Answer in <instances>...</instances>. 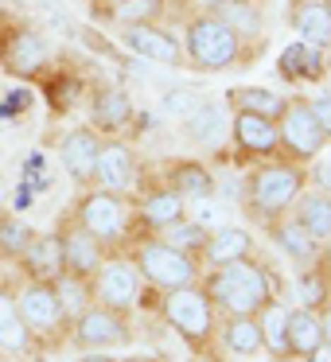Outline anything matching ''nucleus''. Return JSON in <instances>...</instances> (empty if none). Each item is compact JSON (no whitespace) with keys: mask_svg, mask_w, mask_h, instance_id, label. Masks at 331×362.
Masks as SVG:
<instances>
[{"mask_svg":"<svg viewBox=\"0 0 331 362\" xmlns=\"http://www.w3.org/2000/svg\"><path fill=\"white\" fill-rule=\"evenodd\" d=\"M164 320L195 351H203L214 339V304L203 292V284H187V288L164 292Z\"/></svg>","mask_w":331,"mask_h":362,"instance_id":"39448f33","label":"nucleus"},{"mask_svg":"<svg viewBox=\"0 0 331 362\" xmlns=\"http://www.w3.org/2000/svg\"><path fill=\"white\" fill-rule=\"evenodd\" d=\"M277 71H281L289 82H320L327 66H323V51L320 47L296 40L277 55Z\"/></svg>","mask_w":331,"mask_h":362,"instance_id":"393cba45","label":"nucleus"},{"mask_svg":"<svg viewBox=\"0 0 331 362\" xmlns=\"http://www.w3.org/2000/svg\"><path fill=\"white\" fill-rule=\"evenodd\" d=\"M230 105L234 110H245V113H261V117H281L284 110V98L273 94L269 86H238L230 90Z\"/></svg>","mask_w":331,"mask_h":362,"instance_id":"7c9ffc66","label":"nucleus"},{"mask_svg":"<svg viewBox=\"0 0 331 362\" xmlns=\"http://www.w3.org/2000/svg\"><path fill=\"white\" fill-rule=\"evenodd\" d=\"M121 47L133 51V55L144 59V63H164V66H180L183 63V43L160 24H129V28H121Z\"/></svg>","mask_w":331,"mask_h":362,"instance_id":"1a4fd4ad","label":"nucleus"},{"mask_svg":"<svg viewBox=\"0 0 331 362\" xmlns=\"http://www.w3.org/2000/svg\"><path fill=\"white\" fill-rule=\"evenodd\" d=\"M183 133H187L195 144H203V148L222 144V136L230 133L226 105H222V102H199L195 110L187 113V121H183Z\"/></svg>","mask_w":331,"mask_h":362,"instance_id":"4be33fe9","label":"nucleus"},{"mask_svg":"<svg viewBox=\"0 0 331 362\" xmlns=\"http://www.w3.org/2000/svg\"><path fill=\"white\" fill-rule=\"evenodd\" d=\"M133 121V98L117 86H102L90 98V129L94 133H121Z\"/></svg>","mask_w":331,"mask_h":362,"instance_id":"a211bd4d","label":"nucleus"},{"mask_svg":"<svg viewBox=\"0 0 331 362\" xmlns=\"http://www.w3.org/2000/svg\"><path fill=\"white\" fill-rule=\"evenodd\" d=\"M195 362H226V358H219V354H199Z\"/></svg>","mask_w":331,"mask_h":362,"instance_id":"49530a36","label":"nucleus"},{"mask_svg":"<svg viewBox=\"0 0 331 362\" xmlns=\"http://www.w3.org/2000/svg\"><path fill=\"white\" fill-rule=\"evenodd\" d=\"M71 335L79 346H86V351H105V346H121L129 343V327L125 320H121L117 312H110V308L102 304H90L86 312L79 315V320L71 323Z\"/></svg>","mask_w":331,"mask_h":362,"instance_id":"f8f14e48","label":"nucleus"},{"mask_svg":"<svg viewBox=\"0 0 331 362\" xmlns=\"http://www.w3.org/2000/svg\"><path fill=\"white\" fill-rule=\"evenodd\" d=\"M265 226H269L273 245L289 261H296V265H315V261H320V242H315V238H308V230L300 226L292 214H277V218L265 222Z\"/></svg>","mask_w":331,"mask_h":362,"instance_id":"f3484780","label":"nucleus"},{"mask_svg":"<svg viewBox=\"0 0 331 362\" xmlns=\"http://www.w3.org/2000/svg\"><path fill=\"white\" fill-rule=\"evenodd\" d=\"M164 8H168V0H113L110 16L117 20L121 28H129V24H160Z\"/></svg>","mask_w":331,"mask_h":362,"instance_id":"f704fd0d","label":"nucleus"},{"mask_svg":"<svg viewBox=\"0 0 331 362\" xmlns=\"http://www.w3.org/2000/svg\"><path fill=\"white\" fill-rule=\"evenodd\" d=\"M219 335H222V346H226L230 354H238V358H257V354L265 351L257 315H226Z\"/></svg>","mask_w":331,"mask_h":362,"instance_id":"cd10ccee","label":"nucleus"},{"mask_svg":"<svg viewBox=\"0 0 331 362\" xmlns=\"http://www.w3.org/2000/svg\"><path fill=\"white\" fill-rule=\"evenodd\" d=\"M292 218L308 230V238L315 242H327L331 238V195L327 191H300V199L292 203Z\"/></svg>","mask_w":331,"mask_h":362,"instance_id":"a878e982","label":"nucleus"},{"mask_svg":"<svg viewBox=\"0 0 331 362\" xmlns=\"http://www.w3.org/2000/svg\"><path fill=\"white\" fill-rule=\"evenodd\" d=\"M28 323L24 315H20V304H16V292L8 288V284H0V351H28Z\"/></svg>","mask_w":331,"mask_h":362,"instance_id":"c85d7f7f","label":"nucleus"},{"mask_svg":"<svg viewBox=\"0 0 331 362\" xmlns=\"http://www.w3.org/2000/svg\"><path fill=\"white\" fill-rule=\"evenodd\" d=\"M211 16L222 20L238 40H257L265 32V12H261L257 0H219L211 8Z\"/></svg>","mask_w":331,"mask_h":362,"instance_id":"b1692460","label":"nucleus"},{"mask_svg":"<svg viewBox=\"0 0 331 362\" xmlns=\"http://www.w3.org/2000/svg\"><path fill=\"white\" fill-rule=\"evenodd\" d=\"M47 59H51L47 40H43L40 32H28V28L12 32L8 40H4V47H0V66L8 74H20V78L40 74L43 66H47Z\"/></svg>","mask_w":331,"mask_h":362,"instance_id":"4468645a","label":"nucleus"},{"mask_svg":"<svg viewBox=\"0 0 331 362\" xmlns=\"http://www.w3.org/2000/svg\"><path fill=\"white\" fill-rule=\"evenodd\" d=\"M296 300L308 312H320V308L331 304V276L323 273V265H308L296 276Z\"/></svg>","mask_w":331,"mask_h":362,"instance_id":"2f4dec72","label":"nucleus"},{"mask_svg":"<svg viewBox=\"0 0 331 362\" xmlns=\"http://www.w3.org/2000/svg\"><path fill=\"white\" fill-rule=\"evenodd\" d=\"M284 339H289V358H308L323 343L320 312H308L300 304L289 308V315H284Z\"/></svg>","mask_w":331,"mask_h":362,"instance_id":"5701e85b","label":"nucleus"},{"mask_svg":"<svg viewBox=\"0 0 331 362\" xmlns=\"http://www.w3.org/2000/svg\"><path fill=\"white\" fill-rule=\"evenodd\" d=\"M82 362H117V358H110V354H102V351H90Z\"/></svg>","mask_w":331,"mask_h":362,"instance_id":"c03bdc74","label":"nucleus"},{"mask_svg":"<svg viewBox=\"0 0 331 362\" xmlns=\"http://www.w3.org/2000/svg\"><path fill=\"white\" fill-rule=\"evenodd\" d=\"M230 136H234L238 152H245L250 160H277L281 156V136H277L273 117L234 110V117H230Z\"/></svg>","mask_w":331,"mask_h":362,"instance_id":"9d476101","label":"nucleus"},{"mask_svg":"<svg viewBox=\"0 0 331 362\" xmlns=\"http://www.w3.org/2000/svg\"><path fill=\"white\" fill-rule=\"evenodd\" d=\"M308 175L300 172V164L292 160H261V168H253L245 175V206H250L253 218L269 222L277 214H289L292 203L300 199Z\"/></svg>","mask_w":331,"mask_h":362,"instance_id":"f03ea898","label":"nucleus"},{"mask_svg":"<svg viewBox=\"0 0 331 362\" xmlns=\"http://www.w3.org/2000/svg\"><path fill=\"white\" fill-rule=\"evenodd\" d=\"M257 4H261V0H257Z\"/></svg>","mask_w":331,"mask_h":362,"instance_id":"603ef678","label":"nucleus"},{"mask_svg":"<svg viewBox=\"0 0 331 362\" xmlns=\"http://www.w3.org/2000/svg\"><path fill=\"white\" fill-rule=\"evenodd\" d=\"M125 362H156V358H149V354H137V358H125Z\"/></svg>","mask_w":331,"mask_h":362,"instance_id":"de8ad7c7","label":"nucleus"},{"mask_svg":"<svg viewBox=\"0 0 331 362\" xmlns=\"http://www.w3.org/2000/svg\"><path fill=\"white\" fill-rule=\"evenodd\" d=\"M74 218H79V226L86 230L90 238H98L102 245H113V242H121L125 230H129V206L121 195L98 187V191H86V195H82Z\"/></svg>","mask_w":331,"mask_h":362,"instance_id":"0eeeda50","label":"nucleus"},{"mask_svg":"<svg viewBox=\"0 0 331 362\" xmlns=\"http://www.w3.org/2000/svg\"><path fill=\"white\" fill-rule=\"evenodd\" d=\"M160 234H164L168 245H175V250H183V253H195V257H199V250H203V242H207V226H199L195 218H180L175 226L160 230Z\"/></svg>","mask_w":331,"mask_h":362,"instance_id":"c9c22d12","label":"nucleus"},{"mask_svg":"<svg viewBox=\"0 0 331 362\" xmlns=\"http://www.w3.org/2000/svg\"><path fill=\"white\" fill-rule=\"evenodd\" d=\"M168 187H175L183 199H211L214 195V175L207 172L199 160H175L172 164V183Z\"/></svg>","mask_w":331,"mask_h":362,"instance_id":"c756f323","label":"nucleus"},{"mask_svg":"<svg viewBox=\"0 0 331 362\" xmlns=\"http://www.w3.org/2000/svg\"><path fill=\"white\" fill-rule=\"evenodd\" d=\"M308 105H312L315 121H320V129L327 133V141H331V94H320L315 102H308Z\"/></svg>","mask_w":331,"mask_h":362,"instance_id":"58836bf2","label":"nucleus"},{"mask_svg":"<svg viewBox=\"0 0 331 362\" xmlns=\"http://www.w3.org/2000/svg\"><path fill=\"white\" fill-rule=\"evenodd\" d=\"M16 304H20V315H24L28 331H35V335H51V331H59L66 323L51 281H28L16 292Z\"/></svg>","mask_w":331,"mask_h":362,"instance_id":"9b49d317","label":"nucleus"},{"mask_svg":"<svg viewBox=\"0 0 331 362\" xmlns=\"http://www.w3.org/2000/svg\"><path fill=\"white\" fill-rule=\"evenodd\" d=\"M141 273H137L133 261L125 257H105L102 269L90 276V288H94V304L110 308V312H125L137 304L141 296Z\"/></svg>","mask_w":331,"mask_h":362,"instance_id":"6e6552de","label":"nucleus"},{"mask_svg":"<svg viewBox=\"0 0 331 362\" xmlns=\"http://www.w3.org/2000/svg\"><path fill=\"white\" fill-rule=\"evenodd\" d=\"M323 8H327V16H331V0H323Z\"/></svg>","mask_w":331,"mask_h":362,"instance_id":"8fccbe9b","label":"nucleus"},{"mask_svg":"<svg viewBox=\"0 0 331 362\" xmlns=\"http://www.w3.org/2000/svg\"><path fill=\"white\" fill-rule=\"evenodd\" d=\"M191 4H195V8H203V12H211L214 4H219V0H191Z\"/></svg>","mask_w":331,"mask_h":362,"instance_id":"a18cd8bd","label":"nucleus"},{"mask_svg":"<svg viewBox=\"0 0 331 362\" xmlns=\"http://www.w3.org/2000/svg\"><path fill=\"white\" fill-rule=\"evenodd\" d=\"M59 238H63V269L71 276H79V281H90L105 261V245L98 238H90L79 222L71 230H63Z\"/></svg>","mask_w":331,"mask_h":362,"instance_id":"2eb2a0df","label":"nucleus"},{"mask_svg":"<svg viewBox=\"0 0 331 362\" xmlns=\"http://www.w3.org/2000/svg\"><path fill=\"white\" fill-rule=\"evenodd\" d=\"M137 214H141V222H144L149 230H168V226H175L180 218H187V199H183L175 187L144 191Z\"/></svg>","mask_w":331,"mask_h":362,"instance_id":"412c9836","label":"nucleus"},{"mask_svg":"<svg viewBox=\"0 0 331 362\" xmlns=\"http://www.w3.org/2000/svg\"><path fill=\"white\" fill-rule=\"evenodd\" d=\"M304 362H331V351H327V346H323V343H320V346H315V351H312V354H308V358H304Z\"/></svg>","mask_w":331,"mask_h":362,"instance_id":"37998d69","label":"nucleus"},{"mask_svg":"<svg viewBox=\"0 0 331 362\" xmlns=\"http://www.w3.org/2000/svg\"><path fill=\"white\" fill-rule=\"evenodd\" d=\"M98 144L102 136L94 129H71V133L59 141V164L66 168L74 183H90L94 180V160H98Z\"/></svg>","mask_w":331,"mask_h":362,"instance_id":"dca6fc26","label":"nucleus"},{"mask_svg":"<svg viewBox=\"0 0 331 362\" xmlns=\"http://www.w3.org/2000/svg\"><path fill=\"white\" fill-rule=\"evenodd\" d=\"M168 110H172V113H191V110H195V105H191V98L168 94Z\"/></svg>","mask_w":331,"mask_h":362,"instance_id":"ea45409f","label":"nucleus"},{"mask_svg":"<svg viewBox=\"0 0 331 362\" xmlns=\"http://www.w3.org/2000/svg\"><path fill=\"white\" fill-rule=\"evenodd\" d=\"M320 257H323V261H320V265H323V273L331 276V238H327V242L320 245Z\"/></svg>","mask_w":331,"mask_h":362,"instance_id":"79ce46f5","label":"nucleus"},{"mask_svg":"<svg viewBox=\"0 0 331 362\" xmlns=\"http://www.w3.org/2000/svg\"><path fill=\"white\" fill-rule=\"evenodd\" d=\"M129 261L137 265V273H141L144 284H152V288H164V292L187 288V284H199V276H203L195 253L175 250V245L164 242V238H149V242H141Z\"/></svg>","mask_w":331,"mask_h":362,"instance_id":"7ed1b4c3","label":"nucleus"},{"mask_svg":"<svg viewBox=\"0 0 331 362\" xmlns=\"http://www.w3.org/2000/svg\"><path fill=\"white\" fill-rule=\"evenodd\" d=\"M320 327H323V346L331 351V304L320 308Z\"/></svg>","mask_w":331,"mask_h":362,"instance_id":"a19ab883","label":"nucleus"},{"mask_svg":"<svg viewBox=\"0 0 331 362\" xmlns=\"http://www.w3.org/2000/svg\"><path fill=\"white\" fill-rule=\"evenodd\" d=\"M32 226L20 218H8V214H0V253H8V257H20L32 242Z\"/></svg>","mask_w":331,"mask_h":362,"instance_id":"e433bc0d","label":"nucleus"},{"mask_svg":"<svg viewBox=\"0 0 331 362\" xmlns=\"http://www.w3.org/2000/svg\"><path fill=\"white\" fill-rule=\"evenodd\" d=\"M308 164H312V168H308V180H312V187H315V191H327V195H331V141L323 144V148L315 152L312 160H308Z\"/></svg>","mask_w":331,"mask_h":362,"instance_id":"4c0bfd02","label":"nucleus"},{"mask_svg":"<svg viewBox=\"0 0 331 362\" xmlns=\"http://www.w3.org/2000/svg\"><path fill=\"white\" fill-rule=\"evenodd\" d=\"M0 71H4V66H0Z\"/></svg>","mask_w":331,"mask_h":362,"instance_id":"3c124183","label":"nucleus"},{"mask_svg":"<svg viewBox=\"0 0 331 362\" xmlns=\"http://www.w3.org/2000/svg\"><path fill=\"white\" fill-rule=\"evenodd\" d=\"M0 206H4V180H0Z\"/></svg>","mask_w":331,"mask_h":362,"instance_id":"09e8293b","label":"nucleus"},{"mask_svg":"<svg viewBox=\"0 0 331 362\" xmlns=\"http://www.w3.org/2000/svg\"><path fill=\"white\" fill-rule=\"evenodd\" d=\"M292 32H296V40L327 51L331 47V16H327V8H323L320 0H296V4H292Z\"/></svg>","mask_w":331,"mask_h":362,"instance_id":"bb28decb","label":"nucleus"},{"mask_svg":"<svg viewBox=\"0 0 331 362\" xmlns=\"http://www.w3.org/2000/svg\"><path fill=\"white\" fill-rule=\"evenodd\" d=\"M94 183H102V191L125 195L137 183V152L121 141H102L94 160Z\"/></svg>","mask_w":331,"mask_h":362,"instance_id":"ddd939ff","label":"nucleus"},{"mask_svg":"<svg viewBox=\"0 0 331 362\" xmlns=\"http://www.w3.org/2000/svg\"><path fill=\"white\" fill-rule=\"evenodd\" d=\"M250 250H253V234L245 226H219V230H207L199 257L214 269V265H230V261L250 257Z\"/></svg>","mask_w":331,"mask_h":362,"instance_id":"6ab92c4d","label":"nucleus"},{"mask_svg":"<svg viewBox=\"0 0 331 362\" xmlns=\"http://www.w3.org/2000/svg\"><path fill=\"white\" fill-rule=\"evenodd\" d=\"M203 292L222 315H257L265 304H273V273L261 261L242 257L230 265H214L203 281Z\"/></svg>","mask_w":331,"mask_h":362,"instance_id":"f257e3e1","label":"nucleus"},{"mask_svg":"<svg viewBox=\"0 0 331 362\" xmlns=\"http://www.w3.org/2000/svg\"><path fill=\"white\" fill-rule=\"evenodd\" d=\"M277 136H281V156L292 160V164H308L327 144V133L320 129L312 105L300 102V98L284 102L281 117H277Z\"/></svg>","mask_w":331,"mask_h":362,"instance_id":"423d86ee","label":"nucleus"},{"mask_svg":"<svg viewBox=\"0 0 331 362\" xmlns=\"http://www.w3.org/2000/svg\"><path fill=\"white\" fill-rule=\"evenodd\" d=\"M284 315H289V308H281L273 300V304H265L257 312V323H261V343H265V351L273 354V358H289V339H284Z\"/></svg>","mask_w":331,"mask_h":362,"instance_id":"72a5a7b5","label":"nucleus"},{"mask_svg":"<svg viewBox=\"0 0 331 362\" xmlns=\"http://www.w3.org/2000/svg\"><path fill=\"white\" fill-rule=\"evenodd\" d=\"M20 261H24L28 281H55L59 273H66L63 269V238L59 234H35L32 242H28V250L20 253Z\"/></svg>","mask_w":331,"mask_h":362,"instance_id":"aec40b11","label":"nucleus"},{"mask_svg":"<svg viewBox=\"0 0 331 362\" xmlns=\"http://www.w3.org/2000/svg\"><path fill=\"white\" fill-rule=\"evenodd\" d=\"M183 55L199 71H226L242 59V40L222 20H214L211 12H199L183 28Z\"/></svg>","mask_w":331,"mask_h":362,"instance_id":"20e7f679","label":"nucleus"},{"mask_svg":"<svg viewBox=\"0 0 331 362\" xmlns=\"http://www.w3.org/2000/svg\"><path fill=\"white\" fill-rule=\"evenodd\" d=\"M51 284H55V296H59V308H63L66 323H74L90 304H94V300H90V281H79V276H71V273H59Z\"/></svg>","mask_w":331,"mask_h":362,"instance_id":"473e14b6","label":"nucleus"}]
</instances>
